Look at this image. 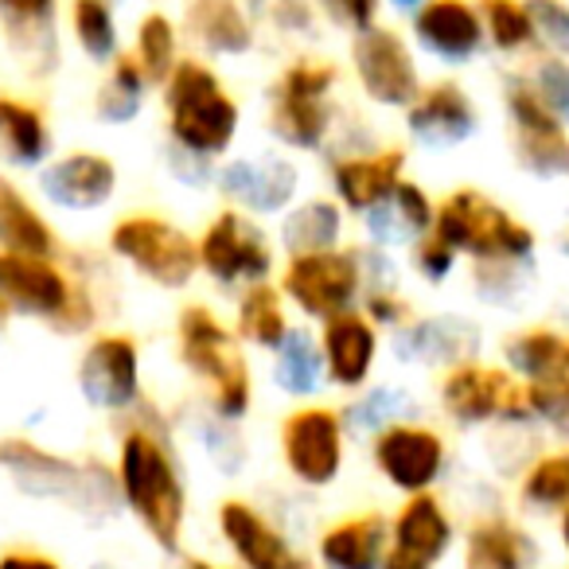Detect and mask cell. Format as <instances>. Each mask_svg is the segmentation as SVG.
<instances>
[{
  "instance_id": "1",
  "label": "cell",
  "mask_w": 569,
  "mask_h": 569,
  "mask_svg": "<svg viewBox=\"0 0 569 569\" xmlns=\"http://www.w3.org/2000/svg\"><path fill=\"white\" fill-rule=\"evenodd\" d=\"M113 480H118L121 503L141 522L144 535L164 553L180 550L183 522H188V483L164 433V421L149 402L137 406L121 429Z\"/></svg>"
},
{
  "instance_id": "2",
  "label": "cell",
  "mask_w": 569,
  "mask_h": 569,
  "mask_svg": "<svg viewBox=\"0 0 569 569\" xmlns=\"http://www.w3.org/2000/svg\"><path fill=\"white\" fill-rule=\"evenodd\" d=\"M94 258H28L0 250V325L4 320H36L59 336H94L102 325V277L90 273Z\"/></svg>"
},
{
  "instance_id": "3",
  "label": "cell",
  "mask_w": 569,
  "mask_h": 569,
  "mask_svg": "<svg viewBox=\"0 0 569 569\" xmlns=\"http://www.w3.org/2000/svg\"><path fill=\"white\" fill-rule=\"evenodd\" d=\"M164 137L172 149L199 160H227L242 133V102L227 90L222 74L207 59L183 56L160 87Z\"/></svg>"
},
{
  "instance_id": "4",
  "label": "cell",
  "mask_w": 569,
  "mask_h": 569,
  "mask_svg": "<svg viewBox=\"0 0 569 569\" xmlns=\"http://www.w3.org/2000/svg\"><path fill=\"white\" fill-rule=\"evenodd\" d=\"M176 359L207 395V410L222 421H246L253 410V375L234 328L203 301L176 312Z\"/></svg>"
},
{
  "instance_id": "5",
  "label": "cell",
  "mask_w": 569,
  "mask_h": 569,
  "mask_svg": "<svg viewBox=\"0 0 569 569\" xmlns=\"http://www.w3.org/2000/svg\"><path fill=\"white\" fill-rule=\"evenodd\" d=\"M340 67L328 56H293L266 90V129L281 152H325L336 133Z\"/></svg>"
},
{
  "instance_id": "6",
  "label": "cell",
  "mask_w": 569,
  "mask_h": 569,
  "mask_svg": "<svg viewBox=\"0 0 569 569\" xmlns=\"http://www.w3.org/2000/svg\"><path fill=\"white\" fill-rule=\"evenodd\" d=\"M433 238H441L460 261H530L538 253V234L515 211L483 196L480 188H452L437 199Z\"/></svg>"
},
{
  "instance_id": "7",
  "label": "cell",
  "mask_w": 569,
  "mask_h": 569,
  "mask_svg": "<svg viewBox=\"0 0 569 569\" xmlns=\"http://www.w3.org/2000/svg\"><path fill=\"white\" fill-rule=\"evenodd\" d=\"M0 468L9 472L24 496L51 499V503H67L82 515H106L121 503L113 468L102 460H71L59 452L43 449V445L28 441V437H9L0 441Z\"/></svg>"
},
{
  "instance_id": "8",
  "label": "cell",
  "mask_w": 569,
  "mask_h": 569,
  "mask_svg": "<svg viewBox=\"0 0 569 569\" xmlns=\"http://www.w3.org/2000/svg\"><path fill=\"white\" fill-rule=\"evenodd\" d=\"M106 253L160 293H183L199 277L196 234L160 211H129L106 234Z\"/></svg>"
},
{
  "instance_id": "9",
  "label": "cell",
  "mask_w": 569,
  "mask_h": 569,
  "mask_svg": "<svg viewBox=\"0 0 569 569\" xmlns=\"http://www.w3.org/2000/svg\"><path fill=\"white\" fill-rule=\"evenodd\" d=\"M199 273L222 289V293H242L250 284L273 281L277 277V242L266 222L250 219L234 207H219L196 234Z\"/></svg>"
},
{
  "instance_id": "10",
  "label": "cell",
  "mask_w": 569,
  "mask_h": 569,
  "mask_svg": "<svg viewBox=\"0 0 569 569\" xmlns=\"http://www.w3.org/2000/svg\"><path fill=\"white\" fill-rule=\"evenodd\" d=\"M277 289H281L284 305L309 325H325L340 312L359 309V301H363L359 246H336L325 253L284 258V266L277 269Z\"/></svg>"
},
{
  "instance_id": "11",
  "label": "cell",
  "mask_w": 569,
  "mask_h": 569,
  "mask_svg": "<svg viewBox=\"0 0 569 569\" xmlns=\"http://www.w3.org/2000/svg\"><path fill=\"white\" fill-rule=\"evenodd\" d=\"M441 413L457 429H491V426H535L527 410V390L499 363L468 359L437 379Z\"/></svg>"
},
{
  "instance_id": "12",
  "label": "cell",
  "mask_w": 569,
  "mask_h": 569,
  "mask_svg": "<svg viewBox=\"0 0 569 569\" xmlns=\"http://www.w3.org/2000/svg\"><path fill=\"white\" fill-rule=\"evenodd\" d=\"M348 67L363 102H371L375 110L402 113L426 87L418 51H413L410 36L398 32L395 24H379L363 36H351Z\"/></svg>"
},
{
  "instance_id": "13",
  "label": "cell",
  "mask_w": 569,
  "mask_h": 569,
  "mask_svg": "<svg viewBox=\"0 0 569 569\" xmlns=\"http://www.w3.org/2000/svg\"><path fill=\"white\" fill-rule=\"evenodd\" d=\"M507 133H511V157L530 180L566 183L569 180V129L538 102L527 74L515 71L499 90Z\"/></svg>"
},
{
  "instance_id": "14",
  "label": "cell",
  "mask_w": 569,
  "mask_h": 569,
  "mask_svg": "<svg viewBox=\"0 0 569 569\" xmlns=\"http://www.w3.org/2000/svg\"><path fill=\"white\" fill-rule=\"evenodd\" d=\"M277 449H281L284 472L301 488L325 491L340 480L343 457H348V426L336 406L309 402L297 406L281 418L277 429Z\"/></svg>"
},
{
  "instance_id": "15",
  "label": "cell",
  "mask_w": 569,
  "mask_h": 569,
  "mask_svg": "<svg viewBox=\"0 0 569 569\" xmlns=\"http://www.w3.org/2000/svg\"><path fill=\"white\" fill-rule=\"evenodd\" d=\"M141 343L129 332H94L79 351L74 387L82 402L110 418H129L144 402Z\"/></svg>"
},
{
  "instance_id": "16",
  "label": "cell",
  "mask_w": 569,
  "mask_h": 569,
  "mask_svg": "<svg viewBox=\"0 0 569 569\" xmlns=\"http://www.w3.org/2000/svg\"><path fill=\"white\" fill-rule=\"evenodd\" d=\"M214 191L222 207L246 211L250 219H281L301 196V168L289 152L258 149L250 157H227L214 168Z\"/></svg>"
},
{
  "instance_id": "17",
  "label": "cell",
  "mask_w": 569,
  "mask_h": 569,
  "mask_svg": "<svg viewBox=\"0 0 569 569\" xmlns=\"http://www.w3.org/2000/svg\"><path fill=\"white\" fill-rule=\"evenodd\" d=\"M375 472L402 496H426L449 472V441L429 421H395L371 437Z\"/></svg>"
},
{
  "instance_id": "18",
  "label": "cell",
  "mask_w": 569,
  "mask_h": 569,
  "mask_svg": "<svg viewBox=\"0 0 569 569\" xmlns=\"http://www.w3.org/2000/svg\"><path fill=\"white\" fill-rule=\"evenodd\" d=\"M402 129L413 149L445 157V152L465 149L480 133V106L468 94L465 82L437 79L426 82L421 94L402 110Z\"/></svg>"
},
{
  "instance_id": "19",
  "label": "cell",
  "mask_w": 569,
  "mask_h": 569,
  "mask_svg": "<svg viewBox=\"0 0 569 569\" xmlns=\"http://www.w3.org/2000/svg\"><path fill=\"white\" fill-rule=\"evenodd\" d=\"M121 172L106 152L98 149H71L63 157H51L36 176L43 203L67 214H94L113 203Z\"/></svg>"
},
{
  "instance_id": "20",
  "label": "cell",
  "mask_w": 569,
  "mask_h": 569,
  "mask_svg": "<svg viewBox=\"0 0 569 569\" xmlns=\"http://www.w3.org/2000/svg\"><path fill=\"white\" fill-rule=\"evenodd\" d=\"M483 348V328L465 312H429V317H413L406 328L390 336V351L398 363L421 367V371L445 375L449 367L480 359Z\"/></svg>"
},
{
  "instance_id": "21",
  "label": "cell",
  "mask_w": 569,
  "mask_h": 569,
  "mask_svg": "<svg viewBox=\"0 0 569 569\" xmlns=\"http://www.w3.org/2000/svg\"><path fill=\"white\" fill-rule=\"evenodd\" d=\"M410 43L449 71L472 67L488 51L476 0H426L410 17Z\"/></svg>"
},
{
  "instance_id": "22",
  "label": "cell",
  "mask_w": 569,
  "mask_h": 569,
  "mask_svg": "<svg viewBox=\"0 0 569 569\" xmlns=\"http://www.w3.org/2000/svg\"><path fill=\"white\" fill-rule=\"evenodd\" d=\"M406 168H410V152L402 144L340 152V157H328V196L343 207V214L363 219L375 203H382L406 180Z\"/></svg>"
},
{
  "instance_id": "23",
  "label": "cell",
  "mask_w": 569,
  "mask_h": 569,
  "mask_svg": "<svg viewBox=\"0 0 569 569\" xmlns=\"http://www.w3.org/2000/svg\"><path fill=\"white\" fill-rule=\"evenodd\" d=\"M452 515L445 503L426 491V496H406L398 515L390 519L387 553L382 569H437L452 546Z\"/></svg>"
},
{
  "instance_id": "24",
  "label": "cell",
  "mask_w": 569,
  "mask_h": 569,
  "mask_svg": "<svg viewBox=\"0 0 569 569\" xmlns=\"http://www.w3.org/2000/svg\"><path fill=\"white\" fill-rule=\"evenodd\" d=\"M317 348L325 363V382L343 395H359L371 387V375L379 367L382 332L359 309L317 325Z\"/></svg>"
},
{
  "instance_id": "25",
  "label": "cell",
  "mask_w": 569,
  "mask_h": 569,
  "mask_svg": "<svg viewBox=\"0 0 569 569\" xmlns=\"http://www.w3.org/2000/svg\"><path fill=\"white\" fill-rule=\"evenodd\" d=\"M214 519H219L222 542L230 546L242 569H317L269 522V515H261L246 499H222Z\"/></svg>"
},
{
  "instance_id": "26",
  "label": "cell",
  "mask_w": 569,
  "mask_h": 569,
  "mask_svg": "<svg viewBox=\"0 0 569 569\" xmlns=\"http://www.w3.org/2000/svg\"><path fill=\"white\" fill-rule=\"evenodd\" d=\"M0 36L32 79H51L63 63L59 0H0Z\"/></svg>"
},
{
  "instance_id": "27",
  "label": "cell",
  "mask_w": 569,
  "mask_h": 569,
  "mask_svg": "<svg viewBox=\"0 0 569 569\" xmlns=\"http://www.w3.org/2000/svg\"><path fill=\"white\" fill-rule=\"evenodd\" d=\"M180 32L199 59H246L258 48V24L242 0H180Z\"/></svg>"
},
{
  "instance_id": "28",
  "label": "cell",
  "mask_w": 569,
  "mask_h": 569,
  "mask_svg": "<svg viewBox=\"0 0 569 569\" xmlns=\"http://www.w3.org/2000/svg\"><path fill=\"white\" fill-rule=\"evenodd\" d=\"M433 214H437V199L429 196L418 180L406 176V180L398 183L382 203H375L359 222H363L367 246L398 253V250H410L413 242H421V238L433 230Z\"/></svg>"
},
{
  "instance_id": "29",
  "label": "cell",
  "mask_w": 569,
  "mask_h": 569,
  "mask_svg": "<svg viewBox=\"0 0 569 569\" xmlns=\"http://www.w3.org/2000/svg\"><path fill=\"white\" fill-rule=\"evenodd\" d=\"M348 214L332 196H309L297 199L289 211L277 219L273 242L284 250V258H301V253H325L336 246H348Z\"/></svg>"
},
{
  "instance_id": "30",
  "label": "cell",
  "mask_w": 569,
  "mask_h": 569,
  "mask_svg": "<svg viewBox=\"0 0 569 569\" xmlns=\"http://www.w3.org/2000/svg\"><path fill=\"white\" fill-rule=\"evenodd\" d=\"M56 157L48 113L17 94H0V160L20 172H40Z\"/></svg>"
},
{
  "instance_id": "31",
  "label": "cell",
  "mask_w": 569,
  "mask_h": 569,
  "mask_svg": "<svg viewBox=\"0 0 569 569\" xmlns=\"http://www.w3.org/2000/svg\"><path fill=\"white\" fill-rule=\"evenodd\" d=\"M566 340L558 328L530 325L511 332L499 343V367L522 387H546V382L566 379Z\"/></svg>"
},
{
  "instance_id": "32",
  "label": "cell",
  "mask_w": 569,
  "mask_h": 569,
  "mask_svg": "<svg viewBox=\"0 0 569 569\" xmlns=\"http://www.w3.org/2000/svg\"><path fill=\"white\" fill-rule=\"evenodd\" d=\"M538 561L542 550L535 535L503 515L472 522L465 538V569H538Z\"/></svg>"
},
{
  "instance_id": "33",
  "label": "cell",
  "mask_w": 569,
  "mask_h": 569,
  "mask_svg": "<svg viewBox=\"0 0 569 569\" xmlns=\"http://www.w3.org/2000/svg\"><path fill=\"white\" fill-rule=\"evenodd\" d=\"M0 250L28 258H63L59 230L9 176H0Z\"/></svg>"
},
{
  "instance_id": "34",
  "label": "cell",
  "mask_w": 569,
  "mask_h": 569,
  "mask_svg": "<svg viewBox=\"0 0 569 569\" xmlns=\"http://www.w3.org/2000/svg\"><path fill=\"white\" fill-rule=\"evenodd\" d=\"M390 522L379 511L348 515L320 535L317 553L328 569H382Z\"/></svg>"
},
{
  "instance_id": "35",
  "label": "cell",
  "mask_w": 569,
  "mask_h": 569,
  "mask_svg": "<svg viewBox=\"0 0 569 569\" xmlns=\"http://www.w3.org/2000/svg\"><path fill=\"white\" fill-rule=\"evenodd\" d=\"M230 328L242 340V348L273 356L284 343V336L293 332V317H289V305H284L277 281H261L234 293V325Z\"/></svg>"
},
{
  "instance_id": "36",
  "label": "cell",
  "mask_w": 569,
  "mask_h": 569,
  "mask_svg": "<svg viewBox=\"0 0 569 569\" xmlns=\"http://www.w3.org/2000/svg\"><path fill=\"white\" fill-rule=\"evenodd\" d=\"M149 94H152V82L144 79L137 59L129 56V51H121V56L106 67L102 82H98V90H94L98 126H110V129L133 126L144 113V106H149Z\"/></svg>"
},
{
  "instance_id": "37",
  "label": "cell",
  "mask_w": 569,
  "mask_h": 569,
  "mask_svg": "<svg viewBox=\"0 0 569 569\" xmlns=\"http://www.w3.org/2000/svg\"><path fill=\"white\" fill-rule=\"evenodd\" d=\"M269 382H273L284 398H293V402H305V398L320 395V387H325V363H320L317 332L293 325V332L284 336V343L273 351Z\"/></svg>"
},
{
  "instance_id": "38",
  "label": "cell",
  "mask_w": 569,
  "mask_h": 569,
  "mask_svg": "<svg viewBox=\"0 0 569 569\" xmlns=\"http://www.w3.org/2000/svg\"><path fill=\"white\" fill-rule=\"evenodd\" d=\"M476 9H480L488 51H496L503 59L542 56V40H538V28L527 0H476Z\"/></svg>"
},
{
  "instance_id": "39",
  "label": "cell",
  "mask_w": 569,
  "mask_h": 569,
  "mask_svg": "<svg viewBox=\"0 0 569 569\" xmlns=\"http://www.w3.org/2000/svg\"><path fill=\"white\" fill-rule=\"evenodd\" d=\"M129 56L137 59V67L144 71V79L152 82V90H160L168 82V74H172L183 59L180 20L164 9H149L141 20H137Z\"/></svg>"
},
{
  "instance_id": "40",
  "label": "cell",
  "mask_w": 569,
  "mask_h": 569,
  "mask_svg": "<svg viewBox=\"0 0 569 569\" xmlns=\"http://www.w3.org/2000/svg\"><path fill=\"white\" fill-rule=\"evenodd\" d=\"M67 28L74 48L94 67H110L121 56V24L113 0H71L67 4Z\"/></svg>"
},
{
  "instance_id": "41",
  "label": "cell",
  "mask_w": 569,
  "mask_h": 569,
  "mask_svg": "<svg viewBox=\"0 0 569 569\" xmlns=\"http://www.w3.org/2000/svg\"><path fill=\"white\" fill-rule=\"evenodd\" d=\"M538 261H472L468 266V289L480 305L496 312H511L535 293Z\"/></svg>"
},
{
  "instance_id": "42",
  "label": "cell",
  "mask_w": 569,
  "mask_h": 569,
  "mask_svg": "<svg viewBox=\"0 0 569 569\" xmlns=\"http://www.w3.org/2000/svg\"><path fill=\"white\" fill-rule=\"evenodd\" d=\"M340 413H343L348 433L375 437L379 429L395 426V421H413L421 413V406H418V398L406 387H398V382H379V387L359 390L348 410H340Z\"/></svg>"
},
{
  "instance_id": "43",
  "label": "cell",
  "mask_w": 569,
  "mask_h": 569,
  "mask_svg": "<svg viewBox=\"0 0 569 569\" xmlns=\"http://www.w3.org/2000/svg\"><path fill=\"white\" fill-rule=\"evenodd\" d=\"M519 503L530 511H566L569 507V449L553 452H535L527 468L519 476Z\"/></svg>"
},
{
  "instance_id": "44",
  "label": "cell",
  "mask_w": 569,
  "mask_h": 569,
  "mask_svg": "<svg viewBox=\"0 0 569 569\" xmlns=\"http://www.w3.org/2000/svg\"><path fill=\"white\" fill-rule=\"evenodd\" d=\"M261 24H269L273 36L289 43H317L325 20H320L317 0H266Z\"/></svg>"
},
{
  "instance_id": "45",
  "label": "cell",
  "mask_w": 569,
  "mask_h": 569,
  "mask_svg": "<svg viewBox=\"0 0 569 569\" xmlns=\"http://www.w3.org/2000/svg\"><path fill=\"white\" fill-rule=\"evenodd\" d=\"M527 82L530 90L538 94V102L569 129V59H558V56H535L530 59L527 71Z\"/></svg>"
},
{
  "instance_id": "46",
  "label": "cell",
  "mask_w": 569,
  "mask_h": 569,
  "mask_svg": "<svg viewBox=\"0 0 569 569\" xmlns=\"http://www.w3.org/2000/svg\"><path fill=\"white\" fill-rule=\"evenodd\" d=\"M527 390L530 421L542 426L550 437H558L569 449V379L546 382V387H522Z\"/></svg>"
},
{
  "instance_id": "47",
  "label": "cell",
  "mask_w": 569,
  "mask_h": 569,
  "mask_svg": "<svg viewBox=\"0 0 569 569\" xmlns=\"http://www.w3.org/2000/svg\"><path fill=\"white\" fill-rule=\"evenodd\" d=\"M199 441H203V452L214 460V468L219 472H242V465H246V441H242V433H238V426L234 421H222V418H214L211 410H207V418L199 421Z\"/></svg>"
},
{
  "instance_id": "48",
  "label": "cell",
  "mask_w": 569,
  "mask_h": 569,
  "mask_svg": "<svg viewBox=\"0 0 569 569\" xmlns=\"http://www.w3.org/2000/svg\"><path fill=\"white\" fill-rule=\"evenodd\" d=\"M320 20L343 36H363L382 24V0H317Z\"/></svg>"
},
{
  "instance_id": "49",
  "label": "cell",
  "mask_w": 569,
  "mask_h": 569,
  "mask_svg": "<svg viewBox=\"0 0 569 569\" xmlns=\"http://www.w3.org/2000/svg\"><path fill=\"white\" fill-rule=\"evenodd\" d=\"M359 312L387 336H395L398 328H406L418 317L402 289H371V293H363V301H359Z\"/></svg>"
},
{
  "instance_id": "50",
  "label": "cell",
  "mask_w": 569,
  "mask_h": 569,
  "mask_svg": "<svg viewBox=\"0 0 569 569\" xmlns=\"http://www.w3.org/2000/svg\"><path fill=\"white\" fill-rule=\"evenodd\" d=\"M546 56L569 59V0H527Z\"/></svg>"
},
{
  "instance_id": "51",
  "label": "cell",
  "mask_w": 569,
  "mask_h": 569,
  "mask_svg": "<svg viewBox=\"0 0 569 569\" xmlns=\"http://www.w3.org/2000/svg\"><path fill=\"white\" fill-rule=\"evenodd\" d=\"M406 253H410V269H413V273H418L426 284H433V289L449 281V277L457 273V266H460L457 253H452L449 246H445L441 238H433V234H426L421 242H413Z\"/></svg>"
},
{
  "instance_id": "52",
  "label": "cell",
  "mask_w": 569,
  "mask_h": 569,
  "mask_svg": "<svg viewBox=\"0 0 569 569\" xmlns=\"http://www.w3.org/2000/svg\"><path fill=\"white\" fill-rule=\"evenodd\" d=\"M164 168H168V176L180 183V188L207 191V188H214V168H219V164H211V160H199V157H191V152H180V149H172V144H164Z\"/></svg>"
},
{
  "instance_id": "53",
  "label": "cell",
  "mask_w": 569,
  "mask_h": 569,
  "mask_svg": "<svg viewBox=\"0 0 569 569\" xmlns=\"http://www.w3.org/2000/svg\"><path fill=\"white\" fill-rule=\"evenodd\" d=\"M0 569H63L51 553L40 550H4L0 553Z\"/></svg>"
},
{
  "instance_id": "54",
  "label": "cell",
  "mask_w": 569,
  "mask_h": 569,
  "mask_svg": "<svg viewBox=\"0 0 569 569\" xmlns=\"http://www.w3.org/2000/svg\"><path fill=\"white\" fill-rule=\"evenodd\" d=\"M382 4H390V9L402 12V17H413V12H418L426 0H382Z\"/></svg>"
},
{
  "instance_id": "55",
  "label": "cell",
  "mask_w": 569,
  "mask_h": 569,
  "mask_svg": "<svg viewBox=\"0 0 569 569\" xmlns=\"http://www.w3.org/2000/svg\"><path fill=\"white\" fill-rule=\"evenodd\" d=\"M558 538H561V550L569 553V507L558 515Z\"/></svg>"
},
{
  "instance_id": "56",
  "label": "cell",
  "mask_w": 569,
  "mask_h": 569,
  "mask_svg": "<svg viewBox=\"0 0 569 569\" xmlns=\"http://www.w3.org/2000/svg\"><path fill=\"white\" fill-rule=\"evenodd\" d=\"M188 569H219V566H211V561H203V558H191Z\"/></svg>"
},
{
  "instance_id": "57",
  "label": "cell",
  "mask_w": 569,
  "mask_h": 569,
  "mask_svg": "<svg viewBox=\"0 0 569 569\" xmlns=\"http://www.w3.org/2000/svg\"><path fill=\"white\" fill-rule=\"evenodd\" d=\"M566 379H569V340H566Z\"/></svg>"
},
{
  "instance_id": "58",
  "label": "cell",
  "mask_w": 569,
  "mask_h": 569,
  "mask_svg": "<svg viewBox=\"0 0 569 569\" xmlns=\"http://www.w3.org/2000/svg\"><path fill=\"white\" fill-rule=\"evenodd\" d=\"M561 253H566V258H569V234H566V242H561Z\"/></svg>"
}]
</instances>
